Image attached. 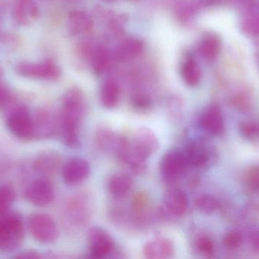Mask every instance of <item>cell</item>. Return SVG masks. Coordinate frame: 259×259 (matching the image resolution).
Returning a JSON list of instances; mask_svg holds the SVG:
<instances>
[{
	"mask_svg": "<svg viewBox=\"0 0 259 259\" xmlns=\"http://www.w3.org/2000/svg\"><path fill=\"white\" fill-rule=\"evenodd\" d=\"M134 107L139 109H147L150 106L151 100L147 95L144 94H137L133 98Z\"/></svg>",
	"mask_w": 259,
	"mask_h": 259,
	"instance_id": "d6a6232c",
	"label": "cell"
},
{
	"mask_svg": "<svg viewBox=\"0 0 259 259\" xmlns=\"http://www.w3.org/2000/svg\"><path fill=\"white\" fill-rule=\"evenodd\" d=\"M188 161L185 153L173 149L164 154L160 162V172L164 181L174 183L179 180L187 170Z\"/></svg>",
	"mask_w": 259,
	"mask_h": 259,
	"instance_id": "277c9868",
	"label": "cell"
},
{
	"mask_svg": "<svg viewBox=\"0 0 259 259\" xmlns=\"http://www.w3.org/2000/svg\"><path fill=\"white\" fill-rule=\"evenodd\" d=\"M68 25L71 33L74 34H82L91 30L93 21L86 12L76 11L70 15Z\"/></svg>",
	"mask_w": 259,
	"mask_h": 259,
	"instance_id": "603a6c76",
	"label": "cell"
},
{
	"mask_svg": "<svg viewBox=\"0 0 259 259\" xmlns=\"http://www.w3.org/2000/svg\"><path fill=\"white\" fill-rule=\"evenodd\" d=\"M89 249L95 258H105L115 250V243L112 236L103 228L94 227L88 234Z\"/></svg>",
	"mask_w": 259,
	"mask_h": 259,
	"instance_id": "52a82bcc",
	"label": "cell"
},
{
	"mask_svg": "<svg viewBox=\"0 0 259 259\" xmlns=\"http://www.w3.org/2000/svg\"><path fill=\"white\" fill-rule=\"evenodd\" d=\"M100 100L106 109H114L118 106L120 100V88L115 81L108 80L103 84L100 92Z\"/></svg>",
	"mask_w": 259,
	"mask_h": 259,
	"instance_id": "44dd1931",
	"label": "cell"
},
{
	"mask_svg": "<svg viewBox=\"0 0 259 259\" xmlns=\"http://www.w3.org/2000/svg\"><path fill=\"white\" fill-rule=\"evenodd\" d=\"M243 239L237 232H230L223 239L224 246L228 249H236L241 246Z\"/></svg>",
	"mask_w": 259,
	"mask_h": 259,
	"instance_id": "1f68e13d",
	"label": "cell"
},
{
	"mask_svg": "<svg viewBox=\"0 0 259 259\" xmlns=\"http://www.w3.org/2000/svg\"><path fill=\"white\" fill-rule=\"evenodd\" d=\"M220 50V40L214 35H208L199 44V54L205 60L211 61L215 59Z\"/></svg>",
	"mask_w": 259,
	"mask_h": 259,
	"instance_id": "d4e9b609",
	"label": "cell"
},
{
	"mask_svg": "<svg viewBox=\"0 0 259 259\" xmlns=\"http://www.w3.org/2000/svg\"><path fill=\"white\" fill-rule=\"evenodd\" d=\"M143 50V44L137 38L125 40L116 50L115 56L121 62H127L138 57Z\"/></svg>",
	"mask_w": 259,
	"mask_h": 259,
	"instance_id": "d6986e66",
	"label": "cell"
},
{
	"mask_svg": "<svg viewBox=\"0 0 259 259\" xmlns=\"http://www.w3.org/2000/svg\"><path fill=\"white\" fill-rule=\"evenodd\" d=\"M181 73L183 80L188 86H196L200 82V69L196 61L192 57L187 58L183 62Z\"/></svg>",
	"mask_w": 259,
	"mask_h": 259,
	"instance_id": "cb8c5ba5",
	"label": "cell"
},
{
	"mask_svg": "<svg viewBox=\"0 0 259 259\" xmlns=\"http://www.w3.org/2000/svg\"><path fill=\"white\" fill-rule=\"evenodd\" d=\"M188 164L196 168H202L209 163L211 152L208 146L203 141L196 140L187 147L185 153Z\"/></svg>",
	"mask_w": 259,
	"mask_h": 259,
	"instance_id": "9a60e30c",
	"label": "cell"
},
{
	"mask_svg": "<svg viewBox=\"0 0 259 259\" xmlns=\"http://www.w3.org/2000/svg\"><path fill=\"white\" fill-rule=\"evenodd\" d=\"M37 6L34 0H14L13 15L21 25H29L37 18Z\"/></svg>",
	"mask_w": 259,
	"mask_h": 259,
	"instance_id": "e0dca14e",
	"label": "cell"
},
{
	"mask_svg": "<svg viewBox=\"0 0 259 259\" xmlns=\"http://www.w3.org/2000/svg\"><path fill=\"white\" fill-rule=\"evenodd\" d=\"M251 244L255 252L259 253V231L255 233L251 239Z\"/></svg>",
	"mask_w": 259,
	"mask_h": 259,
	"instance_id": "e575fe53",
	"label": "cell"
},
{
	"mask_svg": "<svg viewBox=\"0 0 259 259\" xmlns=\"http://www.w3.org/2000/svg\"><path fill=\"white\" fill-rule=\"evenodd\" d=\"M33 117V138L47 139L51 138L59 130V123L51 113L39 109Z\"/></svg>",
	"mask_w": 259,
	"mask_h": 259,
	"instance_id": "8fae6325",
	"label": "cell"
},
{
	"mask_svg": "<svg viewBox=\"0 0 259 259\" xmlns=\"http://www.w3.org/2000/svg\"><path fill=\"white\" fill-rule=\"evenodd\" d=\"M132 186V179L128 174L124 173H115L108 181V190L115 198H123L127 196Z\"/></svg>",
	"mask_w": 259,
	"mask_h": 259,
	"instance_id": "ac0fdd59",
	"label": "cell"
},
{
	"mask_svg": "<svg viewBox=\"0 0 259 259\" xmlns=\"http://www.w3.org/2000/svg\"><path fill=\"white\" fill-rule=\"evenodd\" d=\"M28 228L33 239L44 244L54 243L59 235L56 223L48 214H34L30 216Z\"/></svg>",
	"mask_w": 259,
	"mask_h": 259,
	"instance_id": "8992f818",
	"label": "cell"
},
{
	"mask_svg": "<svg viewBox=\"0 0 259 259\" xmlns=\"http://www.w3.org/2000/svg\"><path fill=\"white\" fill-rule=\"evenodd\" d=\"M12 97L10 93L3 86L0 85V109L5 108L10 103Z\"/></svg>",
	"mask_w": 259,
	"mask_h": 259,
	"instance_id": "836d02e7",
	"label": "cell"
},
{
	"mask_svg": "<svg viewBox=\"0 0 259 259\" xmlns=\"http://www.w3.org/2000/svg\"><path fill=\"white\" fill-rule=\"evenodd\" d=\"M175 252V245L172 240L164 237H155L149 240L143 249L145 258L149 259L170 258Z\"/></svg>",
	"mask_w": 259,
	"mask_h": 259,
	"instance_id": "4fadbf2b",
	"label": "cell"
},
{
	"mask_svg": "<svg viewBox=\"0 0 259 259\" xmlns=\"http://www.w3.org/2000/svg\"><path fill=\"white\" fill-rule=\"evenodd\" d=\"M240 132L247 139H259V123L256 122H243L240 124Z\"/></svg>",
	"mask_w": 259,
	"mask_h": 259,
	"instance_id": "4dcf8cb0",
	"label": "cell"
},
{
	"mask_svg": "<svg viewBox=\"0 0 259 259\" xmlns=\"http://www.w3.org/2000/svg\"><path fill=\"white\" fill-rule=\"evenodd\" d=\"M110 65V55L104 48L97 50L93 57L92 67L94 73L102 75L107 71Z\"/></svg>",
	"mask_w": 259,
	"mask_h": 259,
	"instance_id": "484cf974",
	"label": "cell"
},
{
	"mask_svg": "<svg viewBox=\"0 0 259 259\" xmlns=\"http://www.w3.org/2000/svg\"><path fill=\"white\" fill-rule=\"evenodd\" d=\"M164 210L175 217H182L188 209V198L180 189H169L164 196Z\"/></svg>",
	"mask_w": 259,
	"mask_h": 259,
	"instance_id": "5bb4252c",
	"label": "cell"
},
{
	"mask_svg": "<svg viewBox=\"0 0 259 259\" xmlns=\"http://www.w3.org/2000/svg\"><path fill=\"white\" fill-rule=\"evenodd\" d=\"M120 138L121 136L117 135L110 129L105 127L100 128L96 135L97 145L101 150L115 154L119 144Z\"/></svg>",
	"mask_w": 259,
	"mask_h": 259,
	"instance_id": "7402d4cb",
	"label": "cell"
},
{
	"mask_svg": "<svg viewBox=\"0 0 259 259\" xmlns=\"http://www.w3.org/2000/svg\"><path fill=\"white\" fill-rule=\"evenodd\" d=\"M15 199V192L11 186L0 187V217L9 213Z\"/></svg>",
	"mask_w": 259,
	"mask_h": 259,
	"instance_id": "83f0119b",
	"label": "cell"
},
{
	"mask_svg": "<svg viewBox=\"0 0 259 259\" xmlns=\"http://www.w3.org/2000/svg\"><path fill=\"white\" fill-rule=\"evenodd\" d=\"M133 1H135V0H133Z\"/></svg>",
	"mask_w": 259,
	"mask_h": 259,
	"instance_id": "74e56055",
	"label": "cell"
},
{
	"mask_svg": "<svg viewBox=\"0 0 259 259\" xmlns=\"http://www.w3.org/2000/svg\"><path fill=\"white\" fill-rule=\"evenodd\" d=\"M195 205L200 212L205 214L215 212L220 206L219 201L214 196L208 194L198 196L195 200Z\"/></svg>",
	"mask_w": 259,
	"mask_h": 259,
	"instance_id": "4316f807",
	"label": "cell"
},
{
	"mask_svg": "<svg viewBox=\"0 0 259 259\" xmlns=\"http://www.w3.org/2000/svg\"><path fill=\"white\" fill-rule=\"evenodd\" d=\"M6 124L16 138L24 141L33 138V117L25 106L12 109L6 119Z\"/></svg>",
	"mask_w": 259,
	"mask_h": 259,
	"instance_id": "5b68a950",
	"label": "cell"
},
{
	"mask_svg": "<svg viewBox=\"0 0 259 259\" xmlns=\"http://www.w3.org/2000/svg\"><path fill=\"white\" fill-rule=\"evenodd\" d=\"M86 113L84 96L77 88L67 92L62 101V109L58 118L59 132L65 145L71 149L80 146L79 129Z\"/></svg>",
	"mask_w": 259,
	"mask_h": 259,
	"instance_id": "7a4b0ae2",
	"label": "cell"
},
{
	"mask_svg": "<svg viewBox=\"0 0 259 259\" xmlns=\"http://www.w3.org/2000/svg\"><path fill=\"white\" fill-rule=\"evenodd\" d=\"M195 246L198 252L204 255H211L214 252V243L208 236L201 235L198 237L195 240Z\"/></svg>",
	"mask_w": 259,
	"mask_h": 259,
	"instance_id": "f546056e",
	"label": "cell"
},
{
	"mask_svg": "<svg viewBox=\"0 0 259 259\" xmlns=\"http://www.w3.org/2000/svg\"><path fill=\"white\" fill-rule=\"evenodd\" d=\"M17 72L20 76L30 79L56 80L60 76L59 68L53 62H21L17 65Z\"/></svg>",
	"mask_w": 259,
	"mask_h": 259,
	"instance_id": "9c48e42d",
	"label": "cell"
},
{
	"mask_svg": "<svg viewBox=\"0 0 259 259\" xmlns=\"http://www.w3.org/2000/svg\"><path fill=\"white\" fill-rule=\"evenodd\" d=\"M40 255H38L36 252H24V253L18 255L17 258H40Z\"/></svg>",
	"mask_w": 259,
	"mask_h": 259,
	"instance_id": "d590c367",
	"label": "cell"
},
{
	"mask_svg": "<svg viewBox=\"0 0 259 259\" xmlns=\"http://www.w3.org/2000/svg\"><path fill=\"white\" fill-rule=\"evenodd\" d=\"M159 149V141L149 128L140 127L131 138L123 136L116 155L131 170L140 173L146 167V161Z\"/></svg>",
	"mask_w": 259,
	"mask_h": 259,
	"instance_id": "6da1fadb",
	"label": "cell"
},
{
	"mask_svg": "<svg viewBox=\"0 0 259 259\" xmlns=\"http://www.w3.org/2000/svg\"><path fill=\"white\" fill-rule=\"evenodd\" d=\"M62 165L61 157L56 152H46L35 159L33 167L42 177L55 174Z\"/></svg>",
	"mask_w": 259,
	"mask_h": 259,
	"instance_id": "2e32d148",
	"label": "cell"
},
{
	"mask_svg": "<svg viewBox=\"0 0 259 259\" xmlns=\"http://www.w3.org/2000/svg\"><path fill=\"white\" fill-rule=\"evenodd\" d=\"M24 225L18 214L0 217V251L12 252L18 249L24 240Z\"/></svg>",
	"mask_w": 259,
	"mask_h": 259,
	"instance_id": "3957f363",
	"label": "cell"
},
{
	"mask_svg": "<svg viewBox=\"0 0 259 259\" xmlns=\"http://www.w3.org/2000/svg\"><path fill=\"white\" fill-rule=\"evenodd\" d=\"M243 182L248 191L259 193V165L248 169L243 176Z\"/></svg>",
	"mask_w": 259,
	"mask_h": 259,
	"instance_id": "f1b7e54d",
	"label": "cell"
},
{
	"mask_svg": "<svg viewBox=\"0 0 259 259\" xmlns=\"http://www.w3.org/2000/svg\"><path fill=\"white\" fill-rule=\"evenodd\" d=\"M86 198L80 196V197L74 198L71 201L68 205V214L70 219L74 223L83 225L88 220L90 216V205L89 201H87Z\"/></svg>",
	"mask_w": 259,
	"mask_h": 259,
	"instance_id": "ffe728a7",
	"label": "cell"
},
{
	"mask_svg": "<svg viewBox=\"0 0 259 259\" xmlns=\"http://www.w3.org/2000/svg\"><path fill=\"white\" fill-rule=\"evenodd\" d=\"M107 1H114V0H107Z\"/></svg>",
	"mask_w": 259,
	"mask_h": 259,
	"instance_id": "8d00e7d4",
	"label": "cell"
},
{
	"mask_svg": "<svg viewBox=\"0 0 259 259\" xmlns=\"http://www.w3.org/2000/svg\"><path fill=\"white\" fill-rule=\"evenodd\" d=\"M199 126L204 132L210 135L219 136L222 135L225 130V125L219 105L212 103L204 109L199 118Z\"/></svg>",
	"mask_w": 259,
	"mask_h": 259,
	"instance_id": "7c38bea8",
	"label": "cell"
},
{
	"mask_svg": "<svg viewBox=\"0 0 259 259\" xmlns=\"http://www.w3.org/2000/svg\"><path fill=\"white\" fill-rule=\"evenodd\" d=\"M62 179L70 187L80 185L91 174V166L88 161L81 158H73L62 167Z\"/></svg>",
	"mask_w": 259,
	"mask_h": 259,
	"instance_id": "30bf717a",
	"label": "cell"
},
{
	"mask_svg": "<svg viewBox=\"0 0 259 259\" xmlns=\"http://www.w3.org/2000/svg\"><path fill=\"white\" fill-rule=\"evenodd\" d=\"M25 196L28 202L33 205L38 207L48 206L54 200V188L47 178H39L27 187Z\"/></svg>",
	"mask_w": 259,
	"mask_h": 259,
	"instance_id": "ba28073f",
	"label": "cell"
}]
</instances>
